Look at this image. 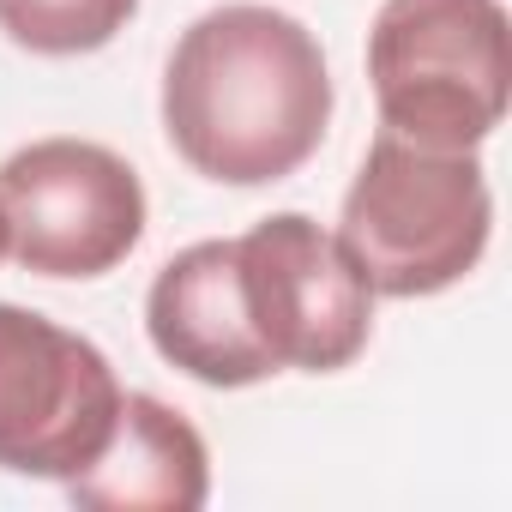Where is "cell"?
<instances>
[{"label": "cell", "mask_w": 512, "mask_h": 512, "mask_svg": "<svg viewBox=\"0 0 512 512\" xmlns=\"http://www.w3.org/2000/svg\"><path fill=\"white\" fill-rule=\"evenodd\" d=\"M332 127L320 37L278 7H211L163 67V133L175 157L223 187L296 175Z\"/></svg>", "instance_id": "obj_1"}, {"label": "cell", "mask_w": 512, "mask_h": 512, "mask_svg": "<svg viewBox=\"0 0 512 512\" xmlns=\"http://www.w3.org/2000/svg\"><path fill=\"white\" fill-rule=\"evenodd\" d=\"M494 193L476 151H434L374 133L338 217V241L374 296L416 302L464 284L488 253Z\"/></svg>", "instance_id": "obj_2"}, {"label": "cell", "mask_w": 512, "mask_h": 512, "mask_svg": "<svg viewBox=\"0 0 512 512\" xmlns=\"http://www.w3.org/2000/svg\"><path fill=\"white\" fill-rule=\"evenodd\" d=\"M380 127L434 151H476L512 91L500 0H386L368 31Z\"/></svg>", "instance_id": "obj_3"}, {"label": "cell", "mask_w": 512, "mask_h": 512, "mask_svg": "<svg viewBox=\"0 0 512 512\" xmlns=\"http://www.w3.org/2000/svg\"><path fill=\"white\" fill-rule=\"evenodd\" d=\"M7 253L37 278H103L145 235V187L97 139H31L0 163Z\"/></svg>", "instance_id": "obj_4"}, {"label": "cell", "mask_w": 512, "mask_h": 512, "mask_svg": "<svg viewBox=\"0 0 512 512\" xmlns=\"http://www.w3.org/2000/svg\"><path fill=\"white\" fill-rule=\"evenodd\" d=\"M241 308L266 356L296 374H338L374 338V290L332 229L302 211H278L235 235Z\"/></svg>", "instance_id": "obj_5"}, {"label": "cell", "mask_w": 512, "mask_h": 512, "mask_svg": "<svg viewBox=\"0 0 512 512\" xmlns=\"http://www.w3.org/2000/svg\"><path fill=\"white\" fill-rule=\"evenodd\" d=\"M121 380L109 356L43 320L37 308L0 302V470L67 482L115 434Z\"/></svg>", "instance_id": "obj_6"}, {"label": "cell", "mask_w": 512, "mask_h": 512, "mask_svg": "<svg viewBox=\"0 0 512 512\" xmlns=\"http://www.w3.org/2000/svg\"><path fill=\"white\" fill-rule=\"evenodd\" d=\"M145 332L151 350L181 368L199 386L241 392L278 374L241 308V272H235V241H193L151 278L145 296Z\"/></svg>", "instance_id": "obj_7"}, {"label": "cell", "mask_w": 512, "mask_h": 512, "mask_svg": "<svg viewBox=\"0 0 512 512\" xmlns=\"http://www.w3.org/2000/svg\"><path fill=\"white\" fill-rule=\"evenodd\" d=\"M211 494V452L199 428L151 392H127L109 446L67 476L79 512H199Z\"/></svg>", "instance_id": "obj_8"}, {"label": "cell", "mask_w": 512, "mask_h": 512, "mask_svg": "<svg viewBox=\"0 0 512 512\" xmlns=\"http://www.w3.org/2000/svg\"><path fill=\"white\" fill-rule=\"evenodd\" d=\"M139 0H0V31L31 55H91L127 31Z\"/></svg>", "instance_id": "obj_9"}, {"label": "cell", "mask_w": 512, "mask_h": 512, "mask_svg": "<svg viewBox=\"0 0 512 512\" xmlns=\"http://www.w3.org/2000/svg\"><path fill=\"white\" fill-rule=\"evenodd\" d=\"M0 260H7V217H0Z\"/></svg>", "instance_id": "obj_10"}]
</instances>
